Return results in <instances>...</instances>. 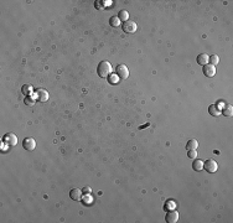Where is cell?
Instances as JSON below:
<instances>
[{
	"instance_id": "1",
	"label": "cell",
	"mask_w": 233,
	"mask_h": 223,
	"mask_svg": "<svg viewBox=\"0 0 233 223\" xmlns=\"http://www.w3.org/2000/svg\"><path fill=\"white\" fill-rule=\"evenodd\" d=\"M97 73L99 77L102 78H107L110 76L112 73V65L108 62V61H102L98 63L97 66Z\"/></svg>"
},
{
	"instance_id": "2",
	"label": "cell",
	"mask_w": 233,
	"mask_h": 223,
	"mask_svg": "<svg viewBox=\"0 0 233 223\" xmlns=\"http://www.w3.org/2000/svg\"><path fill=\"white\" fill-rule=\"evenodd\" d=\"M3 141L8 146H15L18 144V137L15 135V134H13V133H8V134H5V135H4Z\"/></svg>"
},
{
	"instance_id": "3",
	"label": "cell",
	"mask_w": 233,
	"mask_h": 223,
	"mask_svg": "<svg viewBox=\"0 0 233 223\" xmlns=\"http://www.w3.org/2000/svg\"><path fill=\"white\" fill-rule=\"evenodd\" d=\"M115 74L120 78V79H125L129 76V70L125 65H118L115 68Z\"/></svg>"
},
{
	"instance_id": "4",
	"label": "cell",
	"mask_w": 233,
	"mask_h": 223,
	"mask_svg": "<svg viewBox=\"0 0 233 223\" xmlns=\"http://www.w3.org/2000/svg\"><path fill=\"white\" fill-rule=\"evenodd\" d=\"M203 169L207 171V172H210V173H213V172H216L217 171V169H218V165H217V162L215 161V160H212V159H208V160H206L205 162H203Z\"/></svg>"
},
{
	"instance_id": "5",
	"label": "cell",
	"mask_w": 233,
	"mask_h": 223,
	"mask_svg": "<svg viewBox=\"0 0 233 223\" xmlns=\"http://www.w3.org/2000/svg\"><path fill=\"white\" fill-rule=\"evenodd\" d=\"M122 27H123V31H124V32H127V34H133V32L136 31V27H138V26H136V22H134V21H131V20H128V21L123 22Z\"/></svg>"
},
{
	"instance_id": "6",
	"label": "cell",
	"mask_w": 233,
	"mask_h": 223,
	"mask_svg": "<svg viewBox=\"0 0 233 223\" xmlns=\"http://www.w3.org/2000/svg\"><path fill=\"white\" fill-rule=\"evenodd\" d=\"M35 97L37 98L38 102H47L49 99V93L45 89H36L35 91Z\"/></svg>"
},
{
	"instance_id": "7",
	"label": "cell",
	"mask_w": 233,
	"mask_h": 223,
	"mask_svg": "<svg viewBox=\"0 0 233 223\" xmlns=\"http://www.w3.org/2000/svg\"><path fill=\"white\" fill-rule=\"evenodd\" d=\"M22 146H24L25 150L32 151V150L36 148V141H35L32 138H26V139H24V141H22Z\"/></svg>"
},
{
	"instance_id": "8",
	"label": "cell",
	"mask_w": 233,
	"mask_h": 223,
	"mask_svg": "<svg viewBox=\"0 0 233 223\" xmlns=\"http://www.w3.org/2000/svg\"><path fill=\"white\" fill-rule=\"evenodd\" d=\"M165 219H166L167 223H175V222H177V221H179V212H177V211H174V209L169 211V212L166 213Z\"/></svg>"
},
{
	"instance_id": "9",
	"label": "cell",
	"mask_w": 233,
	"mask_h": 223,
	"mask_svg": "<svg viewBox=\"0 0 233 223\" xmlns=\"http://www.w3.org/2000/svg\"><path fill=\"white\" fill-rule=\"evenodd\" d=\"M216 67L215 66H212V65H210V63H207V65H205L203 66V74L206 76V77H213L215 74H216Z\"/></svg>"
},
{
	"instance_id": "10",
	"label": "cell",
	"mask_w": 233,
	"mask_h": 223,
	"mask_svg": "<svg viewBox=\"0 0 233 223\" xmlns=\"http://www.w3.org/2000/svg\"><path fill=\"white\" fill-rule=\"evenodd\" d=\"M70 197L73 200V201H79L81 197H82V191L78 190V189H72L70 191Z\"/></svg>"
},
{
	"instance_id": "11",
	"label": "cell",
	"mask_w": 233,
	"mask_h": 223,
	"mask_svg": "<svg viewBox=\"0 0 233 223\" xmlns=\"http://www.w3.org/2000/svg\"><path fill=\"white\" fill-rule=\"evenodd\" d=\"M208 113H210L212 117H218V115L221 114V109H219L218 106H216V104H211V106L208 107Z\"/></svg>"
},
{
	"instance_id": "12",
	"label": "cell",
	"mask_w": 233,
	"mask_h": 223,
	"mask_svg": "<svg viewBox=\"0 0 233 223\" xmlns=\"http://www.w3.org/2000/svg\"><path fill=\"white\" fill-rule=\"evenodd\" d=\"M196 61H197V63H199V65L205 66V65H207V63H208V56H207L206 54H200V55L196 57Z\"/></svg>"
},
{
	"instance_id": "13",
	"label": "cell",
	"mask_w": 233,
	"mask_h": 223,
	"mask_svg": "<svg viewBox=\"0 0 233 223\" xmlns=\"http://www.w3.org/2000/svg\"><path fill=\"white\" fill-rule=\"evenodd\" d=\"M221 114H223L224 117H231V115L233 114V108H232V106L226 104V106L221 109Z\"/></svg>"
},
{
	"instance_id": "14",
	"label": "cell",
	"mask_w": 233,
	"mask_h": 223,
	"mask_svg": "<svg viewBox=\"0 0 233 223\" xmlns=\"http://www.w3.org/2000/svg\"><path fill=\"white\" fill-rule=\"evenodd\" d=\"M197 146H199V143H197L196 139H191V140L187 141V144H186V149L187 150H196Z\"/></svg>"
},
{
	"instance_id": "15",
	"label": "cell",
	"mask_w": 233,
	"mask_h": 223,
	"mask_svg": "<svg viewBox=\"0 0 233 223\" xmlns=\"http://www.w3.org/2000/svg\"><path fill=\"white\" fill-rule=\"evenodd\" d=\"M192 169L195 171H201L203 169V161L199 160V159H195V161L192 162Z\"/></svg>"
},
{
	"instance_id": "16",
	"label": "cell",
	"mask_w": 233,
	"mask_h": 223,
	"mask_svg": "<svg viewBox=\"0 0 233 223\" xmlns=\"http://www.w3.org/2000/svg\"><path fill=\"white\" fill-rule=\"evenodd\" d=\"M175 207H176V203H175L174 200H167V201L165 202V205H164V209H165V211L175 209Z\"/></svg>"
},
{
	"instance_id": "17",
	"label": "cell",
	"mask_w": 233,
	"mask_h": 223,
	"mask_svg": "<svg viewBox=\"0 0 233 223\" xmlns=\"http://www.w3.org/2000/svg\"><path fill=\"white\" fill-rule=\"evenodd\" d=\"M118 18H119V20L120 21H128L129 20V13L127 11V10H122L119 14H118Z\"/></svg>"
},
{
	"instance_id": "18",
	"label": "cell",
	"mask_w": 233,
	"mask_h": 223,
	"mask_svg": "<svg viewBox=\"0 0 233 223\" xmlns=\"http://www.w3.org/2000/svg\"><path fill=\"white\" fill-rule=\"evenodd\" d=\"M21 92H22V94H25V96L27 97V96H30V94H31V92H32V88H31V86H29V84H24V86H22V88H21Z\"/></svg>"
},
{
	"instance_id": "19",
	"label": "cell",
	"mask_w": 233,
	"mask_h": 223,
	"mask_svg": "<svg viewBox=\"0 0 233 223\" xmlns=\"http://www.w3.org/2000/svg\"><path fill=\"white\" fill-rule=\"evenodd\" d=\"M109 24H110V26H113V27H118V26L120 25V20H119L118 16H112V18L109 19Z\"/></svg>"
},
{
	"instance_id": "20",
	"label": "cell",
	"mask_w": 233,
	"mask_h": 223,
	"mask_svg": "<svg viewBox=\"0 0 233 223\" xmlns=\"http://www.w3.org/2000/svg\"><path fill=\"white\" fill-rule=\"evenodd\" d=\"M208 62H211L210 65H212V66H217L218 65V62H219V57L217 56V55H212V56H210L208 57Z\"/></svg>"
},
{
	"instance_id": "21",
	"label": "cell",
	"mask_w": 233,
	"mask_h": 223,
	"mask_svg": "<svg viewBox=\"0 0 233 223\" xmlns=\"http://www.w3.org/2000/svg\"><path fill=\"white\" fill-rule=\"evenodd\" d=\"M25 104H26V106H34V104H35L34 98H32V97H30V96H27V97L25 98Z\"/></svg>"
},
{
	"instance_id": "22",
	"label": "cell",
	"mask_w": 233,
	"mask_h": 223,
	"mask_svg": "<svg viewBox=\"0 0 233 223\" xmlns=\"http://www.w3.org/2000/svg\"><path fill=\"white\" fill-rule=\"evenodd\" d=\"M187 156L190 157V159H196V156H197V151L196 150H189L187 151Z\"/></svg>"
},
{
	"instance_id": "23",
	"label": "cell",
	"mask_w": 233,
	"mask_h": 223,
	"mask_svg": "<svg viewBox=\"0 0 233 223\" xmlns=\"http://www.w3.org/2000/svg\"><path fill=\"white\" fill-rule=\"evenodd\" d=\"M118 78H119V77H118L117 74H113V76H109V82H110L112 84H115V83H118V81H119Z\"/></svg>"
},
{
	"instance_id": "24",
	"label": "cell",
	"mask_w": 233,
	"mask_h": 223,
	"mask_svg": "<svg viewBox=\"0 0 233 223\" xmlns=\"http://www.w3.org/2000/svg\"><path fill=\"white\" fill-rule=\"evenodd\" d=\"M90 191H92L90 187H87V186H86V187L82 190V193H90Z\"/></svg>"
}]
</instances>
